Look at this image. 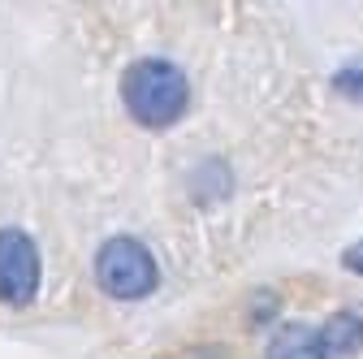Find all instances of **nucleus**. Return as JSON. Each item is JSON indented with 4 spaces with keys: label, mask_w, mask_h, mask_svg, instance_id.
Listing matches in <instances>:
<instances>
[{
    "label": "nucleus",
    "mask_w": 363,
    "mask_h": 359,
    "mask_svg": "<svg viewBox=\"0 0 363 359\" xmlns=\"http://www.w3.org/2000/svg\"><path fill=\"white\" fill-rule=\"evenodd\" d=\"M333 92H342L346 100H359L363 104V65H346L333 74Z\"/></svg>",
    "instance_id": "6"
},
{
    "label": "nucleus",
    "mask_w": 363,
    "mask_h": 359,
    "mask_svg": "<svg viewBox=\"0 0 363 359\" xmlns=\"http://www.w3.org/2000/svg\"><path fill=\"white\" fill-rule=\"evenodd\" d=\"M39 247L26 230L5 226L0 230V303L5 307H30L39 294Z\"/></svg>",
    "instance_id": "3"
},
{
    "label": "nucleus",
    "mask_w": 363,
    "mask_h": 359,
    "mask_svg": "<svg viewBox=\"0 0 363 359\" xmlns=\"http://www.w3.org/2000/svg\"><path fill=\"white\" fill-rule=\"evenodd\" d=\"M320 346H325V359H354L363 350V316L350 307L333 311L320 325Z\"/></svg>",
    "instance_id": "5"
},
{
    "label": "nucleus",
    "mask_w": 363,
    "mask_h": 359,
    "mask_svg": "<svg viewBox=\"0 0 363 359\" xmlns=\"http://www.w3.org/2000/svg\"><path fill=\"white\" fill-rule=\"evenodd\" d=\"M342 264L350 268V273H359V277H363V238H359V243H354V247L342 255Z\"/></svg>",
    "instance_id": "7"
},
{
    "label": "nucleus",
    "mask_w": 363,
    "mask_h": 359,
    "mask_svg": "<svg viewBox=\"0 0 363 359\" xmlns=\"http://www.w3.org/2000/svg\"><path fill=\"white\" fill-rule=\"evenodd\" d=\"M255 303H259V307L251 311V316H255V321H268V316H272V311H277V294H259Z\"/></svg>",
    "instance_id": "8"
},
{
    "label": "nucleus",
    "mask_w": 363,
    "mask_h": 359,
    "mask_svg": "<svg viewBox=\"0 0 363 359\" xmlns=\"http://www.w3.org/2000/svg\"><path fill=\"white\" fill-rule=\"evenodd\" d=\"M121 100H125V113L143 130H169L191 109V82L182 74V65L164 57H143V61L125 65Z\"/></svg>",
    "instance_id": "1"
},
{
    "label": "nucleus",
    "mask_w": 363,
    "mask_h": 359,
    "mask_svg": "<svg viewBox=\"0 0 363 359\" xmlns=\"http://www.w3.org/2000/svg\"><path fill=\"white\" fill-rule=\"evenodd\" d=\"M96 282L108 299L134 303V299H147L160 286V268H156V255L147 251V243L117 234L96 251Z\"/></svg>",
    "instance_id": "2"
},
{
    "label": "nucleus",
    "mask_w": 363,
    "mask_h": 359,
    "mask_svg": "<svg viewBox=\"0 0 363 359\" xmlns=\"http://www.w3.org/2000/svg\"><path fill=\"white\" fill-rule=\"evenodd\" d=\"M264 359H325L320 329L307 325V321H290V325H281L277 333L268 338Z\"/></svg>",
    "instance_id": "4"
}]
</instances>
